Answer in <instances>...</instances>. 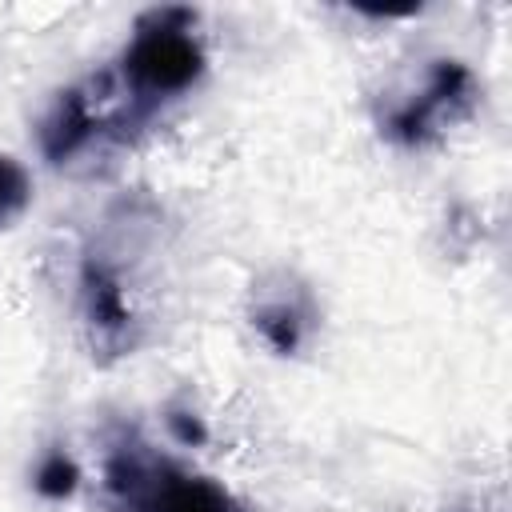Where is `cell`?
<instances>
[{
    "label": "cell",
    "instance_id": "cell-7",
    "mask_svg": "<svg viewBox=\"0 0 512 512\" xmlns=\"http://www.w3.org/2000/svg\"><path fill=\"white\" fill-rule=\"evenodd\" d=\"M72 480H76V468H72L64 456H52V460L40 468V492H48V496L72 492Z\"/></svg>",
    "mask_w": 512,
    "mask_h": 512
},
{
    "label": "cell",
    "instance_id": "cell-4",
    "mask_svg": "<svg viewBox=\"0 0 512 512\" xmlns=\"http://www.w3.org/2000/svg\"><path fill=\"white\" fill-rule=\"evenodd\" d=\"M88 312H92V324L100 332H120L128 324V308L120 304V288L104 272H96L88 280Z\"/></svg>",
    "mask_w": 512,
    "mask_h": 512
},
{
    "label": "cell",
    "instance_id": "cell-5",
    "mask_svg": "<svg viewBox=\"0 0 512 512\" xmlns=\"http://www.w3.org/2000/svg\"><path fill=\"white\" fill-rule=\"evenodd\" d=\"M28 196H32V184H28V172L0 156V228H8L24 208H28Z\"/></svg>",
    "mask_w": 512,
    "mask_h": 512
},
{
    "label": "cell",
    "instance_id": "cell-2",
    "mask_svg": "<svg viewBox=\"0 0 512 512\" xmlns=\"http://www.w3.org/2000/svg\"><path fill=\"white\" fill-rule=\"evenodd\" d=\"M468 96V72L460 64H440L428 80V92L420 100H412L404 112H396L392 120V132L404 136V140H420L428 132H436L444 120H452V108Z\"/></svg>",
    "mask_w": 512,
    "mask_h": 512
},
{
    "label": "cell",
    "instance_id": "cell-6",
    "mask_svg": "<svg viewBox=\"0 0 512 512\" xmlns=\"http://www.w3.org/2000/svg\"><path fill=\"white\" fill-rule=\"evenodd\" d=\"M256 324H260V332H264L280 352H292V348L300 344V328H304V320H300V312H296L292 304L260 308V312H256Z\"/></svg>",
    "mask_w": 512,
    "mask_h": 512
},
{
    "label": "cell",
    "instance_id": "cell-1",
    "mask_svg": "<svg viewBox=\"0 0 512 512\" xmlns=\"http://www.w3.org/2000/svg\"><path fill=\"white\" fill-rule=\"evenodd\" d=\"M188 20V8H164L140 20V32L124 52V80L140 100L152 104L176 96L200 76L204 52L192 40Z\"/></svg>",
    "mask_w": 512,
    "mask_h": 512
},
{
    "label": "cell",
    "instance_id": "cell-3",
    "mask_svg": "<svg viewBox=\"0 0 512 512\" xmlns=\"http://www.w3.org/2000/svg\"><path fill=\"white\" fill-rule=\"evenodd\" d=\"M140 508L144 512H232V504L220 488H212L208 480H188V476L152 480L144 488Z\"/></svg>",
    "mask_w": 512,
    "mask_h": 512
}]
</instances>
